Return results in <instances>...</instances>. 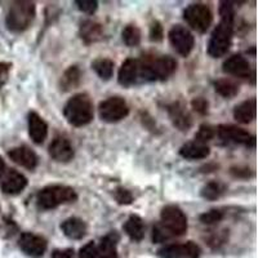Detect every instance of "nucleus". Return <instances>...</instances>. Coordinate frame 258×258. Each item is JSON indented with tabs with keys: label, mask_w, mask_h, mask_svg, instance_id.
Here are the masks:
<instances>
[{
	"label": "nucleus",
	"mask_w": 258,
	"mask_h": 258,
	"mask_svg": "<svg viewBox=\"0 0 258 258\" xmlns=\"http://www.w3.org/2000/svg\"><path fill=\"white\" fill-rule=\"evenodd\" d=\"M160 218V222L153 229L154 243H164L174 236H181L187 230V217L179 207H164L161 209Z\"/></svg>",
	"instance_id": "obj_1"
},
{
	"label": "nucleus",
	"mask_w": 258,
	"mask_h": 258,
	"mask_svg": "<svg viewBox=\"0 0 258 258\" xmlns=\"http://www.w3.org/2000/svg\"><path fill=\"white\" fill-rule=\"evenodd\" d=\"M66 120L74 126H84L93 120V102L88 94H75L66 102L63 109Z\"/></svg>",
	"instance_id": "obj_2"
},
{
	"label": "nucleus",
	"mask_w": 258,
	"mask_h": 258,
	"mask_svg": "<svg viewBox=\"0 0 258 258\" xmlns=\"http://www.w3.org/2000/svg\"><path fill=\"white\" fill-rule=\"evenodd\" d=\"M140 66V78L147 82L154 80H165L176 71L177 62L170 56L146 57L138 61Z\"/></svg>",
	"instance_id": "obj_3"
},
{
	"label": "nucleus",
	"mask_w": 258,
	"mask_h": 258,
	"mask_svg": "<svg viewBox=\"0 0 258 258\" xmlns=\"http://www.w3.org/2000/svg\"><path fill=\"white\" fill-rule=\"evenodd\" d=\"M77 199V192L70 186L50 185L39 191L36 195V204L40 209L49 211L63 204L74 203Z\"/></svg>",
	"instance_id": "obj_4"
},
{
	"label": "nucleus",
	"mask_w": 258,
	"mask_h": 258,
	"mask_svg": "<svg viewBox=\"0 0 258 258\" xmlns=\"http://www.w3.org/2000/svg\"><path fill=\"white\" fill-rule=\"evenodd\" d=\"M36 7L32 2H15L9 7L7 13L6 25L9 31L22 32L30 27L35 20Z\"/></svg>",
	"instance_id": "obj_5"
},
{
	"label": "nucleus",
	"mask_w": 258,
	"mask_h": 258,
	"mask_svg": "<svg viewBox=\"0 0 258 258\" xmlns=\"http://www.w3.org/2000/svg\"><path fill=\"white\" fill-rule=\"evenodd\" d=\"M232 32H234V22L221 20V22L213 30L211 39H209V56L213 57V58H220L229 52L232 41Z\"/></svg>",
	"instance_id": "obj_6"
},
{
	"label": "nucleus",
	"mask_w": 258,
	"mask_h": 258,
	"mask_svg": "<svg viewBox=\"0 0 258 258\" xmlns=\"http://www.w3.org/2000/svg\"><path fill=\"white\" fill-rule=\"evenodd\" d=\"M119 236L115 232H110L101 239L98 244L89 241L79 252V258H117L116 244Z\"/></svg>",
	"instance_id": "obj_7"
},
{
	"label": "nucleus",
	"mask_w": 258,
	"mask_h": 258,
	"mask_svg": "<svg viewBox=\"0 0 258 258\" xmlns=\"http://www.w3.org/2000/svg\"><path fill=\"white\" fill-rule=\"evenodd\" d=\"M183 18L192 30L206 32L213 22V13L206 4L194 3L183 11Z\"/></svg>",
	"instance_id": "obj_8"
},
{
	"label": "nucleus",
	"mask_w": 258,
	"mask_h": 258,
	"mask_svg": "<svg viewBox=\"0 0 258 258\" xmlns=\"http://www.w3.org/2000/svg\"><path fill=\"white\" fill-rule=\"evenodd\" d=\"M98 114L101 120L106 123H117L128 116L129 107L121 97H110L100 103Z\"/></svg>",
	"instance_id": "obj_9"
},
{
	"label": "nucleus",
	"mask_w": 258,
	"mask_h": 258,
	"mask_svg": "<svg viewBox=\"0 0 258 258\" xmlns=\"http://www.w3.org/2000/svg\"><path fill=\"white\" fill-rule=\"evenodd\" d=\"M168 38L170 45L182 57H187L195 44V39L191 31L182 25H174L168 32Z\"/></svg>",
	"instance_id": "obj_10"
},
{
	"label": "nucleus",
	"mask_w": 258,
	"mask_h": 258,
	"mask_svg": "<svg viewBox=\"0 0 258 258\" xmlns=\"http://www.w3.org/2000/svg\"><path fill=\"white\" fill-rule=\"evenodd\" d=\"M200 253V246L194 241L169 244L158 250V255L160 258H199Z\"/></svg>",
	"instance_id": "obj_11"
},
{
	"label": "nucleus",
	"mask_w": 258,
	"mask_h": 258,
	"mask_svg": "<svg viewBox=\"0 0 258 258\" xmlns=\"http://www.w3.org/2000/svg\"><path fill=\"white\" fill-rule=\"evenodd\" d=\"M18 246L26 255L32 258H39L47 250V240L40 235L32 232H24L18 239Z\"/></svg>",
	"instance_id": "obj_12"
},
{
	"label": "nucleus",
	"mask_w": 258,
	"mask_h": 258,
	"mask_svg": "<svg viewBox=\"0 0 258 258\" xmlns=\"http://www.w3.org/2000/svg\"><path fill=\"white\" fill-rule=\"evenodd\" d=\"M217 133L221 140L226 142H234V144L245 145V146H254V137L244 131L243 128H239L236 125H227L223 124L217 129Z\"/></svg>",
	"instance_id": "obj_13"
},
{
	"label": "nucleus",
	"mask_w": 258,
	"mask_h": 258,
	"mask_svg": "<svg viewBox=\"0 0 258 258\" xmlns=\"http://www.w3.org/2000/svg\"><path fill=\"white\" fill-rule=\"evenodd\" d=\"M27 186V178L16 169L6 170L2 177V190L8 195H17Z\"/></svg>",
	"instance_id": "obj_14"
},
{
	"label": "nucleus",
	"mask_w": 258,
	"mask_h": 258,
	"mask_svg": "<svg viewBox=\"0 0 258 258\" xmlns=\"http://www.w3.org/2000/svg\"><path fill=\"white\" fill-rule=\"evenodd\" d=\"M49 155L58 163H69L74 158V147L69 140L63 137H56L49 145Z\"/></svg>",
	"instance_id": "obj_15"
},
{
	"label": "nucleus",
	"mask_w": 258,
	"mask_h": 258,
	"mask_svg": "<svg viewBox=\"0 0 258 258\" xmlns=\"http://www.w3.org/2000/svg\"><path fill=\"white\" fill-rule=\"evenodd\" d=\"M8 156L13 163L29 170L35 169L36 165H38V156L27 146L13 147L8 151Z\"/></svg>",
	"instance_id": "obj_16"
},
{
	"label": "nucleus",
	"mask_w": 258,
	"mask_h": 258,
	"mask_svg": "<svg viewBox=\"0 0 258 258\" xmlns=\"http://www.w3.org/2000/svg\"><path fill=\"white\" fill-rule=\"evenodd\" d=\"M29 123V136L32 142L36 145H41L45 141L48 136V124L38 112L31 111L27 117Z\"/></svg>",
	"instance_id": "obj_17"
},
{
	"label": "nucleus",
	"mask_w": 258,
	"mask_h": 258,
	"mask_svg": "<svg viewBox=\"0 0 258 258\" xmlns=\"http://www.w3.org/2000/svg\"><path fill=\"white\" fill-rule=\"evenodd\" d=\"M223 71L235 78H249L250 66L241 54H234L223 62Z\"/></svg>",
	"instance_id": "obj_18"
},
{
	"label": "nucleus",
	"mask_w": 258,
	"mask_h": 258,
	"mask_svg": "<svg viewBox=\"0 0 258 258\" xmlns=\"http://www.w3.org/2000/svg\"><path fill=\"white\" fill-rule=\"evenodd\" d=\"M138 79H140L138 61L135 58L125 59L121 64L120 70H119V75H117L119 84L123 85V87H131V85L136 84Z\"/></svg>",
	"instance_id": "obj_19"
},
{
	"label": "nucleus",
	"mask_w": 258,
	"mask_h": 258,
	"mask_svg": "<svg viewBox=\"0 0 258 258\" xmlns=\"http://www.w3.org/2000/svg\"><path fill=\"white\" fill-rule=\"evenodd\" d=\"M168 112H169V116L174 125L182 132H187L192 124V120H191L190 114L185 106L181 102H174L168 107Z\"/></svg>",
	"instance_id": "obj_20"
},
{
	"label": "nucleus",
	"mask_w": 258,
	"mask_h": 258,
	"mask_svg": "<svg viewBox=\"0 0 258 258\" xmlns=\"http://www.w3.org/2000/svg\"><path fill=\"white\" fill-rule=\"evenodd\" d=\"M211 154V149L207 144L199 141H191L185 144L179 149V155L187 160H200V159L208 158Z\"/></svg>",
	"instance_id": "obj_21"
},
{
	"label": "nucleus",
	"mask_w": 258,
	"mask_h": 258,
	"mask_svg": "<svg viewBox=\"0 0 258 258\" xmlns=\"http://www.w3.org/2000/svg\"><path fill=\"white\" fill-rule=\"evenodd\" d=\"M61 230L69 239L80 240L87 234V225L78 217H70L61 223Z\"/></svg>",
	"instance_id": "obj_22"
},
{
	"label": "nucleus",
	"mask_w": 258,
	"mask_h": 258,
	"mask_svg": "<svg viewBox=\"0 0 258 258\" xmlns=\"http://www.w3.org/2000/svg\"><path fill=\"white\" fill-rule=\"evenodd\" d=\"M79 35L85 44H92V43H96L102 39L103 29L100 24H97L94 21H84L80 25Z\"/></svg>",
	"instance_id": "obj_23"
},
{
	"label": "nucleus",
	"mask_w": 258,
	"mask_h": 258,
	"mask_svg": "<svg viewBox=\"0 0 258 258\" xmlns=\"http://www.w3.org/2000/svg\"><path fill=\"white\" fill-rule=\"evenodd\" d=\"M124 231L128 235L129 239L133 241H141L145 236V223L140 216L132 214L129 216L128 220L125 221L123 226Z\"/></svg>",
	"instance_id": "obj_24"
},
{
	"label": "nucleus",
	"mask_w": 258,
	"mask_h": 258,
	"mask_svg": "<svg viewBox=\"0 0 258 258\" xmlns=\"http://www.w3.org/2000/svg\"><path fill=\"white\" fill-rule=\"evenodd\" d=\"M255 116V100L244 101L234 109V117L239 123L249 124Z\"/></svg>",
	"instance_id": "obj_25"
},
{
	"label": "nucleus",
	"mask_w": 258,
	"mask_h": 258,
	"mask_svg": "<svg viewBox=\"0 0 258 258\" xmlns=\"http://www.w3.org/2000/svg\"><path fill=\"white\" fill-rule=\"evenodd\" d=\"M80 77H82V74H80L79 68L78 66H70L62 75L61 80H59V87L63 92L77 88L80 83Z\"/></svg>",
	"instance_id": "obj_26"
},
{
	"label": "nucleus",
	"mask_w": 258,
	"mask_h": 258,
	"mask_svg": "<svg viewBox=\"0 0 258 258\" xmlns=\"http://www.w3.org/2000/svg\"><path fill=\"white\" fill-rule=\"evenodd\" d=\"M213 85L214 91L225 98H234L239 93V85L231 79H218Z\"/></svg>",
	"instance_id": "obj_27"
},
{
	"label": "nucleus",
	"mask_w": 258,
	"mask_h": 258,
	"mask_svg": "<svg viewBox=\"0 0 258 258\" xmlns=\"http://www.w3.org/2000/svg\"><path fill=\"white\" fill-rule=\"evenodd\" d=\"M92 69L102 80H109L114 74V62L110 58H97L92 62Z\"/></svg>",
	"instance_id": "obj_28"
},
{
	"label": "nucleus",
	"mask_w": 258,
	"mask_h": 258,
	"mask_svg": "<svg viewBox=\"0 0 258 258\" xmlns=\"http://www.w3.org/2000/svg\"><path fill=\"white\" fill-rule=\"evenodd\" d=\"M121 38L128 47H137L141 43V31L135 25H128L121 32Z\"/></svg>",
	"instance_id": "obj_29"
},
{
	"label": "nucleus",
	"mask_w": 258,
	"mask_h": 258,
	"mask_svg": "<svg viewBox=\"0 0 258 258\" xmlns=\"http://www.w3.org/2000/svg\"><path fill=\"white\" fill-rule=\"evenodd\" d=\"M222 187L218 182H209L202 188V197L207 200H216L221 197Z\"/></svg>",
	"instance_id": "obj_30"
},
{
	"label": "nucleus",
	"mask_w": 258,
	"mask_h": 258,
	"mask_svg": "<svg viewBox=\"0 0 258 258\" xmlns=\"http://www.w3.org/2000/svg\"><path fill=\"white\" fill-rule=\"evenodd\" d=\"M114 197L116 199V202L120 204V206H129L133 203V195L131 191H128L124 187H117L114 191Z\"/></svg>",
	"instance_id": "obj_31"
},
{
	"label": "nucleus",
	"mask_w": 258,
	"mask_h": 258,
	"mask_svg": "<svg viewBox=\"0 0 258 258\" xmlns=\"http://www.w3.org/2000/svg\"><path fill=\"white\" fill-rule=\"evenodd\" d=\"M223 218L222 212L218 211V209H211V211L206 212L200 216V221H202L204 225H213V223L220 222Z\"/></svg>",
	"instance_id": "obj_32"
},
{
	"label": "nucleus",
	"mask_w": 258,
	"mask_h": 258,
	"mask_svg": "<svg viewBox=\"0 0 258 258\" xmlns=\"http://www.w3.org/2000/svg\"><path fill=\"white\" fill-rule=\"evenodd\" d=\"M214 137V129L211 125H207V124H203L200 125L199 131H198L197 136H195V140L203 144H207L209 140Z\"/></svg>",
	"instance_id": "obj_33"
},
{
	"label": "nucleus",
	"mask_w": 258,
	"mask_h": 258,
	"mask_svg": "<svg viewBox=\"0 0 258 258\" xmlns=\"http://www.w3.org/2000/svg\"><path fill=\"white\" fill-rule=\"evenodd\" d=\"M220 15H221V20L232 21V22H234L235 11L231 2H222V3H221Z\"/></svg>",
	"instance_id": "obj_34"
},
{
	"label": "nucleus",
	"mask_w": 258,
	"mask_h": 258,
	"mask_svg": "<svg viewBox=\"0 0 258 258\" xmlns=\"http://www.w3.org/2000/svg\"><path fill=\"white\" fill-rule=\"evenodd\" d=\"M75 3L82 12L88 13V15H93L98 8V3L96 0H77Z\"/></svg>",
	"instance_id": "obj_35"
},
{
	"label": "nucleus",
	"mask_w": 258,
	"mask_h": 258,
	"mask_svg": "<svg viewBox=\"0 0 258 258\" xmlns=\"http://www.w3.org/2000/svg\"><path fill=\"white\" fill-rule=\"evenodd\" d=\"M150 39L153 41H161L163 40V27L159 22H153L150 27Z\"/></svg>",
	"instance_id": "obj_36"
},
{
	"label": "nucleus",
	"mask_w": 258,
	"mask_h": 258,
	"mask_svg": "<svg viewBox=\"0 0 258 258\" xmlns=\"http://www.w3.org/2000/svg\"><path fill=\"white\" fill-rule=\"evenodd\" d=\"M191 105H192V109L197 112H199V114H207L208 112V102L204 98H202V97L194 98Z\"/></svg>",
	"instance_id": "obj_37"
},
{
	"label": "nucleus",
	"mask_w": 258,
	"mask_h": 258,
	"mask_svg": "<svg viewBox=\"0 0 258 258\" xmlns=\"http://www.w3.org/2000/svg\"><path fill=\"white\" fill-rule=\"evenodd\" d=\"M52 258H74V249H56L53 250Z\"/></svg>",
	"instance_id": "obj_38"
},
{
	"label": "nucleus",
	"mask_w": 258,
	"mask_h": 258,
	"mask_svg": "<svg viewBox=\"0 0 258 258\" xmlns=\"http://www.w3.org/2000/svg\"><path fill=\"white\" fill-rule=\"evenodd\" d=\"M9 71V64L7 63H0V87L4 84V82L7 80Z\"/></svg>",
	"instance_id": "obj_39"
},
{
	"label": "nucleus",
	"mask_w": 258,
	"mask_h": 258,
	"mask_svg": "<svg viewBox=\"0 0 258 258\" xmlns=\"http://www.w3.org/2000/svg\"><path fill=\"white\" fill-rule=\"evenodd\" d=\"M7 170V165H6V161L3 160V158L0 156V178L3 177V174L6 173Z\"/></svg>",
	"instance_id": "obj_40"
}]
</instances>
